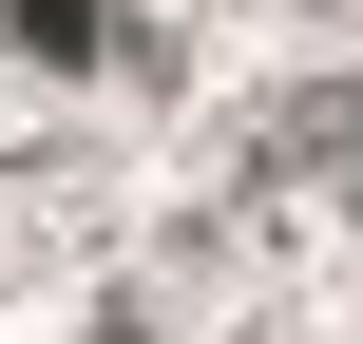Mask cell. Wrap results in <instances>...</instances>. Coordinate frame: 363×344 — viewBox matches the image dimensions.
Listing matches in <instances>:
<instances>
[{
  "label": "cell",
  "mask_w": 363,
  "mask_h": 344,
  "mask_svg": "<svg viewBox=\"0 0 363 344\" xmlns=\"http://www.w3.org/2000/svg\"><path fill=\"white\" fill-rule=\"evenodd\" d=\"M249 172H363V77H306L249 115Z\"/></svg>",
  "instance_id": "1"
},
{
  "label": "cell",
  "mask_w": 363,
  "mask_h": 344,
  "mask_svg": "<svg viewBox=\"0 0 363 344\" xmlns=\"http://www.w3.org/2000/svg\"><path fill=\"white\" fill-rule=\"evenodd\" d=\"M0 38H19V77H96L115 57V0H0Z\"/></svg>",
  "instance_id": "2"
},
{
  "label": "cell",
  "mask_w": 363,
  "mask_h": 344,
  "mask_svg": "<svg viewBox=\"0 0 363 344\" xmlns=\"http://www.w3.org/2000/svg\"><path fill=\"white\" fill-rule=\"evenodd\" d=\"M96 344H172V326H153V306H134V287H115V306H96Z\"/></svg>",
  "instance_id": "3"
},
{
  "label": "cell",
  "mask_w": 363,
  "mask_h": 344,
  "mask_svg": "<svg viewBox=\"0 0 363 344\" xmlns=\"http://www.w3.org/2000/svg\"><path fill=\"white\" fill-rule=\"evenodd\" d=\"M345 211H363V172H345Z\"/></svg>",
  "instance_id": "4"
}]
</instances>
